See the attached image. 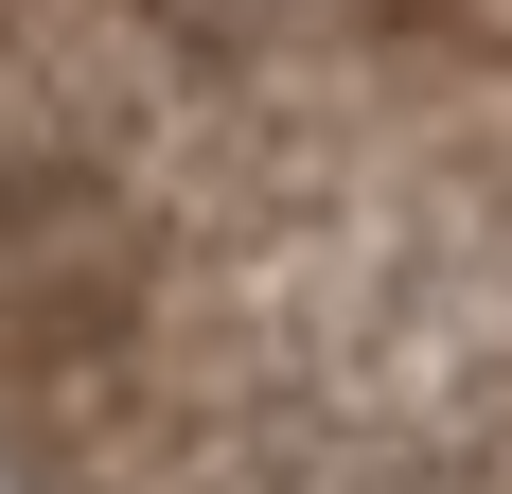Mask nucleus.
<instances>
[{
	"label": "nucleus",
	"mask_w": 512,
	"mask_h": 494,
	"mask_svg": "<svg viewBox=\"0 0 512 494\" xmlns=\"http://www.w3.org/2000/svg\"><path fill=\"white\" fill-rule=\"evenodd\" d=\"M177 36L142 0H0V353H89L159 265Z\"/></svg>",
	"instance_id": "1"
}]
</instances>
